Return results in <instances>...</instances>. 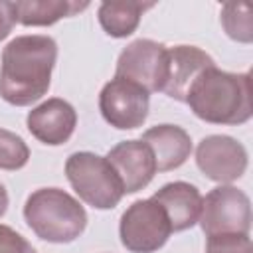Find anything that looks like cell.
<instances>
[{"label": "cell", "mask_w": 253, "mask_h": 253, "mask_svg": "<svg viewBox=\"0 0 253 253\" xmlns=\"http://www.w3.org/2000/svg\"><path fill=\"white\" fill-rule=\"evenodd\" d=\"M57 61V42L43 34L18 36L2 49L0 97L14 107L40 101L49 85Z\"/></svg>", "instance_id": "1"}, {"label": "cell", "mask_w": 253, "mask_h": 253, "mask_svg": "<svg viewBox=\"0 0 253 253\" xmlns=\"http://www.w3.org/2000/svg\"><path fill=\"white\" fill-rule=\"evenodd\" d=\"M186 103L192 113L211 125H243L251 119V77L229 73L217 65L206 69L190 87Z\"/></svg>", "instance_id": "2"}, {"label": "cell", "mask_w": 253, "mask_h": 253, "mask_svg": "<svg viewBox=\"0 0 253 253\" xmlns=\"http://www.w3.org/2000/svg\"><path fill=\"white\" fill-rule=\"evenodd\" d=\"M24 219L30 229L49 243H71L87 227V211L61 188L34 190L24 204Z\"/></svg>", "instance_id": "3"}, {"label": "cell", "mask_w": 253, "mask_h": 253, "mask_svg": "<svg viewBox=\"0 0 253 253\" xmlns=\"http://www.w3.org/2000/svg\"><path fill=\"white\" fill-rule=\"evenodd\" d=\"M65 176L79 200L95 210H113L125 196L123 184L105 156L73 152L65 160Z\"/></svg>", "instance_id": "4"}, {"label": "cell", "mask_w": 253, "mask_h": 253, "mask_svg": "<svg viewBox=\"0 0 253 253\" xmlns=\"http://www.w3.org/2000/svg\"><path fill=\"white\" fill-rule=\"evenodd\" d=\"M198 221L206 237L249 235L251 202L243 190L229 184H219L206 194Z\"/></svg>", "instance_id": "5"}, {"label": "cell", "mask_w": 253, "mask_h": 253, "mask_svg": "<svg viewBox=\"0 0 253 253\" xmlns=\"http://www.w3.org/2000/svg\"><path fill=\"white\" fill-rule=\"evenodd\" d=\"M170 233L168 215L152 198L132 202L119 221L121 243L130 253H154L166 245Z\"/></svg>", "instance_id": "6"}, {"label": "cell", "mask_w": 253, "mask_h": 253, "mask_svg": "<svg viewBox=\"0 0 253 253\" xmlns=\"http://www.w3.org/2000/svg\"><path fill=\"white\" fill-rule=\"evenodd\" d=\"M168 47L160 42L140 38L130 42L117 59L115 77L140 85L146 93H158L166 81Z\"/></svg>", "instance_id": "7"}, {"label": "cell", "mask_w": 253, "mask_h": 253, "mask_svg": "<svg viewBox=\"0 0 253 253\" xmlns=\"http://www.w3.org/2000/svg\"><path fill=\"white\" fill-rule=\"evenodd\" d=\"M148 109L150 93L123 77H113L103 85L99 93V111L103 119L119 130H132L142 126L148 117Z\"/></svg>", "instance_id": "8"}, {"label": "cell", "mask_w": 253, "mask_h": 253, "mask_svg": "<svg viewBox=\"0 0 253 253\" xmlns=\"http://www.w3.org/2000/svg\"><path fill=\"white\" fill-rule=\"evenodd\" d=\"M198 168L213 182L231 184L239 180L249 164L245 146L227 134H210L196 146Z\"/></svg>", "instance_id": "9"}, {"label": "cell", "mask_w": 253, "mask_h": 253, "mask_svg": "<svg viewBox=\"0 0 253 253\" xmlns=\"http://www.w3.org/2000/svg\"><path fill=\"white\" fill-rule=\"evenodd\" d=\"M105 158L117 172L125 194H134L146 188L158 172L152 150L140 138H130L115 144Z\"/></svg>", "instance_id": "10"}, {"label": "cell", "mask_w": 253, "mask_h": 253, "mask_svg": "<svg viewBox=\"0 0 253 253\" xmlns=\"http://www.w3.org/2000/svg\"><path fill=\"white\" fill-rule=\"evenodd\" d=\"M28 130L34 138L47 146L65 144L77 126V111L71 103L59 97H51L34 107L26 117Z\"/></svg>", "instance_id": "11"}, {"label": "cell", "mask_w": 253, "mask_h": 253, "mask_svg": "<svg viewBox=\"0 0 253 253\" xmlns=\"http://www.w3.org/2000/svg\"><path fill=\"white\" fill-rule=\"evenodd\" d=\"M213 65H215L213 57L196 45L168 47V67H166V81L162 93L174 101L186 103L190 87L206 69Z\"/></svg>", "instance_id": "12"}, {"label": "cell", "mask_w": 253, "mask_h": 253, "mask_svg": "<svg viewBox=\"0 0 253 253\" xmlns=\"http://www.w3.org/2000/svg\"><path fill=\"white\" fill-rule=\"evenodd\" d=\"M152 200L168 215L172 231H184L198 223L202 213V194L190 182H168L152 194Z\"/></svg>", "instance_id": "13"}, {"label": "cell", "mask_w": 253, "mask_h": 253, "mask_svg": "<svg viewBox=\"0 0 253 253\" xmlns=\"http://www.w3.org/2000/svg\"><path fill=\"white\" fill-rule=\"evenodd\" d=\"M140 140L146 142L152 150L158 172L180 168L192 152V138L178 125H156L144 130Z\"/></svg>", "instance_id": "14"}, {"label": "cell", "mask_w": 253, "mask_h": 253, "mask_svg": "<svg viewBox=\"0 0 253 253\" xmlns=\"http://www.w3.org/2000/svg\"><path fill=\"white\" fill-rule=\"evenodd\" d=\"M150 8H154V2H138V0L101 2L97 18L107 36L126 38L138 28L142 14Z\"/></svg>", "instance_id": "15"}, {"label": "cell", "mask_w": 253, "mask_h": 253, "mask_svg": "<svg viewBox=\"0 0 253 253\" xmlns=\"http://www.w3.org/2000/svg\"><path fill=\"white\" fill-rule=\"evenodd\" d=\"M89 2L75 0H20L16 2V16L22 26H51L61 18L83 12Z\"/></svg>", "instance_id": "16"}, {"label": "cell", "mask_w": 253, "mask_h": 253, "mask_svg": "<svg viewBox=\"0 0 253 253\" xmlns=\"http://www.w3.org/2000/svg\"><path fill=\"white\" fill-rule=\"evenodd\" d=\"M221 26L225 34L239 42V43H251L253 42V16L251 6L245 2H225L219 12Z\"/></svg>", "instance_id": "17"}, {"label": "cell", "mask_w": 253, "mask_h": 253, "mask_svg": "<svg viewBox=\"0 0 253 253\" xmlns=\"http://www.w3.org/2000/svg\"><path fill=\"white\" fill-rule=\"evenodd\" d=\"M30 160V148L26 140L6 128H0V170H20Z\"/></svg>", "instance_id": "18"}, {"label": "cell", "mask_w": 253, "mask_h": 253, "mask_svg": "<svg viewBox=\"0 0 253 253\" xmlns=\"http://www.w3.org/2000/svg\"><path fill=\"white\" fill-rule=\"evenodd\" d=\"M206 253H253L249 235H213L208 237Z\"/></svg>", "instance_id": "19"}, {"label": "cell", "mask_w": 253, "mask_h": 253, "mask_svg": "<svg viewBox=\"0 0 253 253\" xmlns=\"http://www.w3.org/2000/svg\"><path fill=\"white\" fill-rule=\"evenodd\" d=\"M0 253H36V249L16 229L0 223Z\"/></svg>", "instance_id": "20"}, {"label": "cell", "mask_w": 253, "mask_h": 253, "mask_svg": "<svg viewBox=\"0 0 253 253\" xmlns=\"http://www.w3.org/2000/svg\"><path fill=\"white\" fill-rule=\"evenodd\" d=\"M18 16H16V2L0 0V42L10 36L12 28L16 26Z\"/></svg>", "instance_id": "21"}, {"label": "cell", "mask_w": 253, "mask_h": 253, "mask_svg": "<svg viewBox=\"0 0 253 253\" xmlns=\"http://www.w3.org/2000/svg\"><path fill=\"white\" fill-rule=\"evenodd\" d=\"M8 204H10V198H8V192L4 188V184H0V217L6 213L8 210Z\"/></svg>", "instance_id": "22"}]
</instances>
